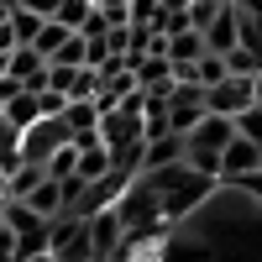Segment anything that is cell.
Returning <instances> with one entry per match:
<instances>
[{
	"mask_svg": "<svg viewBox=\"0 0 262 262\" xmlns=\"http://www.w3.org/2000/svg\"><path fill=\"white\" fill-rule=\"evenodd\" d=\"M142 184L158 194L163 215H168L173 226H179L184 215H194V210L210 200V189L221 184V179H205V173H194V168L179 158V163H168V168H147V173H142Z\"/></svg>",
	"mask_w": 262,
	"mask_h": 262,
	"instance_id": "1",
	"label": "cell"
},
{
	"mask_svg": "<svg viewBox=\"0 0 262 262\" xmlns=\"http://www.w3.org/2000/svg\"><path fill=\"white\" fill-rule=\"evenodd\" d=\"M231 137H236V121L231 116H205L184 137V163L194 173H205V179H221V152H226Z\"/></svg>",
	"mask_w": 262,
	"mask_h": 262,
	"instance_id": "2",
	"label": "cell"
},
{
	"mask_svg": "<svg viewBox=\"0 0 262 262\" xmlns=\"http://www.w3.org/2000/svg\"><path fill=\"white\" fill-rule=\"evenodd\" d=\"M48 252L58 257V262H84V257H95V247H90V221L84 215H53L48 221Z\"/></svg>",
	"mask_w": 262,
	"mask_h": 262,
	"instance_id": "3",
	"label": "cell"
},
{
	"mask_svg": "<svg viewBox=\"0 0 262 262\" xmlns=\"http://www.w3.org/2000/svg\"><path fill=\"white\" fill-rule=\"evenodd\" d=\"M69 142H74V131L63 126V116H42V121H32L27 131H21V158L48 168V158L58 147H69Z\"/></svg>",
	"mask_w": 262,
	"mask_h": 262,
	"instance_id": "4",
	"label": "cell"
},
{
	"mask_svg": "<svg viewBox=\"0 0 262 262\" xmlns=\"http://www.w3.org/2000/svg\"><path fill=\"white\" fill-rule=\"evenodd\" d=\"M205 116H210L205 84H179V79H173V90H168V131H184V137H189Z\"/></svg>",
	"mask_w": 262,
	"mask_h": 262,
	"instance_id": "5",
	"label": "cell"
},
{
	"mask_svg": "<svg viewBox=\"0 0 262 262\" xmlns=\"http://www.w3.org/2000/svg\"><path fill=\"white\" fill-rule=\"evenodd\" d=\"M252 100H257V84H252L247 74H226V79L205 84V105H210V116H242Z\"/></svg>",
	"mask_w": 262,
	"mask_h": 262,
	"instance_id": "6",
	"label": "cell"
},
{
	"mask_svg": "<svg viewBox=\"0 0 262 262\" xmlns=\"http://www.w3.org/2000/svg\"><path fill=\"white\" fill-rule=\"evenodd\" d=\"M137 179V173H121V168H111V173H100V179H90L84 184V194H79V205L69 210V215H95V210H111L121 194H126V184Z\"/></svg>",
	"mask_w": 262,
	"mask_h": 262,
	"instance_id": "7",
	"label": "cell"
},
{
	"mask_svg": "<svg viewBox=\"0 0 262 262\" xmlns=\"http://www.w3.org/2000/svg\"><path fill=\"white\" fill-rule=\"evenodd\" d=\"M84 221H90V247H95V257H105V262H111V257L121 252V242H126L121 210L111 205V210H95V215H84Z\"/></svg>",
	"mask_w": 262,
	"mask_h": 262,
	"instance_id": "8",
	"label": "cell"
},
{
	"mask_svg": "<svg viewBox=\"0 0 262 262\" xmlns=\"http://www.w3.org/2000/svg\"><path fill=\"white\" fill-rule=\"evenodd\" d=\"M257 168H262V147L236 131V137L226 142V152H221V179L236 184V179H247V173H257Z\"/></svg>",
	"mask_w": 262,
	"mask_h": 262,
	"instance_id": "9",
	"label": "cell"
},
{
	"mask_svg": "<svg viewBox=\"0 0 262 262\" xmlns=\"http://www.w3.org/2000/svg\"><path fill=\"white\" fill-rule=\"evenodd\" d=\"M200 32H205V48H210V53H231L236 42H242V16H236V0H226V6L215 11Z\"/></svg>",
	"mask_w": 262,
	"mask_h": 262,
	"instance_id": "10",
	"label": "cell"
},
{
	"mask_svg": "<svg viewBox=\"0 0 262 262\" xmlns=\"http://www.w3.org/2000/svg\"><path fill=\"white\" fill-rule=\"evenodd\" d=\"M131 74H137V90L142 95H168L173 90V58L168 53H147L131 63Z\"/></svg>",
	"mask_w": 262,
	"mask_h": 262,
	"instance_id": "11",
	"label": "cell"
},
{
	"mask_svg": "<svg viewBox=\"0 0 262 262\" xmlns=\"http://www.w3.org/2000/svg\"><path fill=\"white\" fill-rule=\"evenodd\" d=\"M0 116H6L16 131H27L32 121H42V90H16L6 105H0Z\"/></svg>",
	"mask_w": 262,
	"mask_h": 262,
	"instance_id": "12",
	"label": "cell"
},
{
	"mask_svg": "<svg viewBox=\"0 0 262 262\" xmlns=\"http://www.w3.org/2000/svg\"><path fill=\"white\" fill-rule=\"evenodd\" d=\"M184 158V131H163V137H152L142 147V173L147 168H168V163H179Z\"/></svg>",
	"mask_w": 262,
	"mask_h": 262,
	"instance_id": "13",
	"label": "cell"
},
{
	"mask_svg": "<svg viewBox=\"0 0 262 262\" xmlns=\"http://www.w3.org/2000/svg\"><path fill=\"white\" fill-rule=\"evenodd\" d=\"M27 205L42 215V221H53V215H63V179H42L32 194H27Z\"/></svg>",
	"mask_w": 262,
	"mask_h": 262,
	"instance_id": "14",
	"label": "cell"
},
{
	"mask_svg": "<svg viewBox=\"0 0 262 262\" xmlns=\"http://www.w3.org/2000/svg\"><path fill=\"white\" fill-rule=\"evenodd\" d=\"M168 58H173V63H200V58H205V32H200V27L173 32V37H168Z\"/></svg>",
	"mask_w": 262,
	"mask_h": 262,
	"instance_id": "15",
	"label": "cell"
},
{
	"mask_svg": "<svg viewBox=\"0 0 262 262\" xmlns=\"http://www.w3.org/2000/svg\"><path fill=\"white\" fill-rule=\"evenodd\" d=\"M42 179H48V168H42V163H27V158H21V168L11 173V179H6V200H27V194L42 184Z\"/></svg>",
	"mask_w": 262,
	"mask_h": 262,
	"instance_id": "16",
	"label": "cell"
},
{
	"mask_svg": "<svg viewBox=\"0 0 262 262\" xmlns=\"http://www.w3.org/2000/svg\"><path fill=\"white\" fill-rule=\"evenodd\" d=\"M116 163H111V147L105 142H90V147H79V179L90 184V179H100V173H111Z\"/></svg>",
	"mask_w": 262,
	"mask_h": 262,
	"instance_id": "17",
	"label": "cell"
},
{
	"mask_svg": "<svg viewBox=\"0 0 262 262\" xmlns=\"http://www.w3.org/2000/svg\"><path fill=\"white\" fill-rule=\"evenodd\" d=\"M42 21H48V16H37V11H27V6H11V32H16V42H37Z\"/></svg>",
	"mask_w": 262,
	"mask_h": 262,
	"instance_id": "18",
	"label": "cell"
},
{
	"mask_svg": "<svg viewBox=\"0 0 262 262\" xmlns=\"http://www.w3.org/2000/svg\"><path fill=\"white\" fill-rule=\"evenodd\" d=\"M69 173H79V147H58L53 158H48V179H69Z\"/></svg>",
	"mask_w": 262,
	"mask_h": 262,
	"instance_id": "19",
	"label": "cell"
},
{
	"mask_svg": "<svg viewBox=\"0 0 262 262\" xmlns=\"http://www.w3.org/2000/svg\"><path fill=\"white\" fill-rule=\"evenodd\" d=\"M231 121H236V131H242V137H252V142L262 147V100H252L247 111H242V116H231Z\"/></svg>",
	"mask_w": 262,
	"mask_h": 262,
	"instance_id": "20",
	"label": "cell"
},
{
	"mask_svg": "<svg viewBox=\"0 0 262 262\" xmlns=\"http://www.w3.org/2000/svg\"><path fill=\"white\" fill-rule=\"evenodd\" d=\"M90 11H95V0H58V11H53V16L63 21V27H74V32H79Z\"/></svg>",
	"mask_w": 262,
	"mask_h": 262,
	"instance_id": "21",
	"label": "cell"
},
{
	"mask_svg": "<svg viewBox=\"0 0 262 262\" xmlns=\"http://www.w3.org/2000/svg\"><path fill=\"white\" fill-rule=\"evenodd\" d=\"M257 69H262V63H257V53H252V48H242V42H236V48L226 53V74H247V79H252Z\"/></svg>",
	"mask_w": 262,
	"mask_h": 262,
	"instance_id": "22",
	"label": "cell"
},
{
	"mask_svg": "<svg viewBox=\"0 0 262 262\" xmlns=\"http://www.w3.org/2000/svg\"><path fill=\"white\" fill-rule=\"evenodd\" d=\"M163 0H126V27H152Z\"/></svg>",
	"mask_w": 262,
	"mask_h": 262,
	"instance_id": "23",
	"label": "cell"
},
{
	"mask_svg": "<svg viewBox=\"0 0 262 262\" xmlns=\"http://www.w3.org/2000/svg\"><path fill=\"white\" fill-rule=\"evenodd\" d=\"M48 63H84V37L74 32V37H69V42H63V48H58V53H53Z\"/></svg>",
	"mask_w": 262,
	"mask_h": 262,
	"instance_id": "24",
	"label": "cell"
},
{
	"mask_svg": "<svg viewBox=\"0 0 262 262\" xmlns=\"http://www.w3.org/2000/svg\"><path fill=\"white\" fill-rule=\"evenodd\" d=\"M63 105H69V95H58V90H42V116H63Z\"/></svg>",
	"mask_w": 262,
	"mask_h": 262,
	"instance_id": "25",
	"label": "cell"
},
{
	"mask_svg": "<svg viewBox=\"0 0 262 262\" xmlns=\"http://www.w3.org/2000/svg\"><path fill=\"white\" fill-rule=\"evenodd\" d=\"M0 262H16V236L0 226Z\"/></svg>",
	"mask_w": 262,
	"mask_h": 262,
	"instance_id": "26",
	"label": "cell"
},
{
	"mask_svg": "<svg viewBox=\"0 0 262 262\" xmlns=\"http://www.w3.org/2000/svg\"><path fill=\"white\" fill-rule=\"evenodd\" d=\"M16 6H27V11H37V16H53L58 0H16Z\"/></svg>",
	"mask_w": 262,
	"mask_h": 262,
	"instance_id": "27",
	"label": "cell"
},
{
	"mask_svg": "<svg viewBox=\"0 0 262 262\" xmlns=\"http://www.w3.org/2000/svg\"><path fill=\"white\" fill-rule=\"evenodd\" d=\"M16 48V32H11V21H0V53H11Z\"/></svg>",
	"mask_w": 262,
	"mask_h": 262,
	"instance_id": "28",
	"label": "cell"
},
{
	"mask_svg": "<svg viewBox=\"0 0 262 262\" xmlns=\"http://www.w3.org/2000/svg\"><path fill=\"white\" fill-rule=\"evenodd\" d=\"M6 69H11V53H0V79H6Z\"/></svg>",
	"mask_w": 262,
	"mask_h": 262,
	"instance_id": "29",
	"label": "cell"
},
{
	"mask_svg": "<svg viewBox=\"0 0 262 262\" xmlns=\"http://www.w3.org/2000/svg\"><path fill=\"white\" fill-rule=\"evenodd\" d=\"M252 84H257V100H262V69H257V74H252Z\"/></svg>",
	"mask_w": 262,
	"mask_h": 262,
	"instance_id": "30",
	"label": "cell"
},
{
	"mask_svg": "<svg viewBox=\"0 0 262 262\" xmlns=\"http://www.w3.org/2000/svg\"><path fill=\"white\" fill-rule=\"evenodd\" d=\"M32 262H58V257H53V252H42V257H32Z\"/></svg>",
	"mask_w": 262,
	"mask_h": 262,
	"instance_id": "31",
	"label": "cell"
},
{
	"mask_svg": "<svg viewBox=\"0 0 262 262\" xmlns=\"http://www.w3.org/2000/svg\"><path fill=\"white\" fill-rule=\"evenodd\" d=\"M0 21H11V6H0Z\"/></svg>",
	"mask_w": 262,
	"mask_h": 262,
	"instance_id": "32",
	"label": "cell"
},
{
	"mask_svg": "<svg viewBox=\"0 0 262 262\" xmlns=\"http://www.w3.org/2000/svg\"><path fill=\"white\" fill-rule=\"evenodd\" d=\"M84 262H105V257H84Z\"/></svg>",
	"mask_w": 262,
	"mask_h": 262,
	"instance_id": "33",
	"label": "cell"
},
{
	"mask_svg": "<svg viewBox=\"0 0 262 262\" xmlns=\"http://www.w3.org/2000/svg\"><path fill=\"white\" fill-rule=\"evenodd\" d=\"M131 262H142V257H131ZM152 262H158V257H152Z\"/></svg>",
	"mask_w": 262,
	"mask_h": 262,
	"instance_id": "34",
	"label": "cell"
},
{
	"mask_svg": "<svg viewBox=\"0 0 262 262\" xmlns=\"http://www.w3.org/2000/svg\"><path fill=\"white\" fill-rule=\"evenodd\" d=\"M0 226H6V221H0Z\"/></svg>",
	"mask_w": 262,
	"mask_h": 262,
	"instance_id": "35",
	"label": "cell"
}]
</instances>
